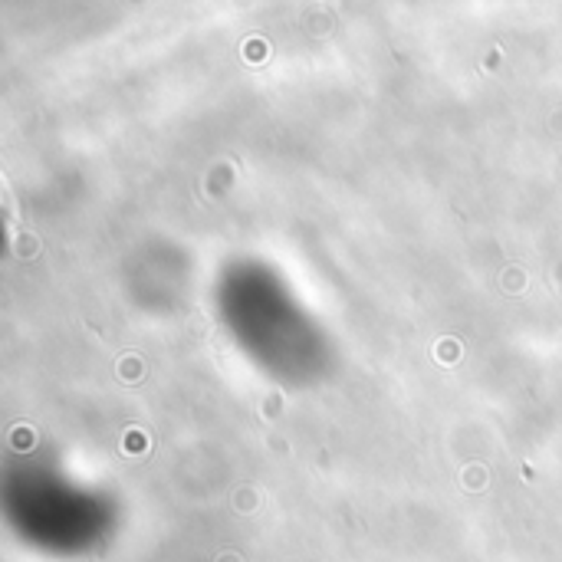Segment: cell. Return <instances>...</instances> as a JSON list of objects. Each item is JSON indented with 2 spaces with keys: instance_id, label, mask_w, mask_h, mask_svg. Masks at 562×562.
Returning a JSON list of instances; mask_svg holds the SVG:
<instances>
[{
  "instance_id": "obj_1",
  "label": "cell",
  "mask_w": 562,
  "mask_h": 562,
  "mask_svg": "<svg viewBox=\"0 0 562 562\" xmlns=\"http://www.w3.org/2000/svg\"><path fill=\"white\" fill-rule=\"evenodd\" d=\"M17 247H20V256H33V250H37V240L26 237V240H20Z\"/></svg>"
}]
</instances>
